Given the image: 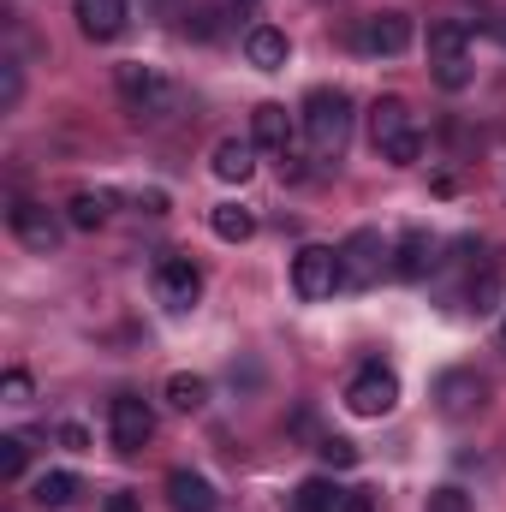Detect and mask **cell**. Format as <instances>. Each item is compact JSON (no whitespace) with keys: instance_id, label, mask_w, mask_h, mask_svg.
I'll return each instance as SVG.
<instances>
[{"instance_id":"cell-2","label":"cell","mask_w":506,"mask_h":512,"mask_svg":"<svg viewBox=\"0 0 506 512\" xmlns=\"http://www.w3.org/2000/svg\"><path fill=\"white\" fill-rule=\"evenodd\" d=\"M370 143H376L381 161H393V167H411V161L423 155V131H417V114H411L399 96H381L376 108H370Z\"/></svg>"},{"instance_id":"cell-32","label":"cell","mask_w":506,"mask_h":512,"mask_svg":"<svg viewBox=\"0 0 506 512\" xmlns=\"http://www.w3.org/2000/svg\"><path fill=\"white\" fill-rule=\"evenodd\" d=\"M108 512H137V495H126V489H120V495H108Z\"/></svg>"},{"instance_id":"cell-13","label":"cell","mask_w":506,"mask_h":512,"mask_svg":"<svg viewBox=\"0 0 506 512\" xmlns=\"http://www.w3.org/2000/svg\"><path fill=\"white\" fill-rule=\"evenodd\" d=\"M209 173H215L221 185H245L256 173V143L251 137H221L215 155H209Z\"/></svg>"},{"instance_id":"cell-5","label":"cell","mask_w":506,"mask_h":512,"mask_svg":"<svg viewBox=\"0 0 506 512\" xmlns=\"http://www.w3.org/2000/svg\"><path fill=\"white\" fill-rule=\"evenodd\" d=\"M346 286V262L334 245H304V251L292 256V292L304 298V304H322V298H334Z\"/></svg>"},{"instance_id":"cell-18","label":"cell","mask_w":506,"mask_h":512,"mask_svg":"<svg viewBox=\"0 0 506 512\" xmlns=\"http://www.w3.org/2000/svg\"><path fill=\"white\" fill-rule=\"evenodd\" d=\"M286 54H292V42H286V30H274V24H256L251 36H245V60H251L256 72H280Z\"/></svg>"},{"instance_id":"cell-22","label":"cell","mask_w":506,"mask_h":512,"mask_svg":"<svg viewBox=\"0 0 506 512\" xmlns=\"http://www.w3.org/2000/svg\"><path fill=\"white\" fill-rule=\"evenodd\" d=\"M72 495H78V477H72V471H48V477H36V507L60 512V507H72Z\"/></svg>"},{"instance_id":"cell-6","label":"cell","mask_w":506,"mask_h":512,"mask_svg":"<svg viewBox=\"0 0 506 512\" xmlns=\"http://www.w3.org/2000/svg\"><path fill=\"white\" fill-rule=\"evenodd\" d=\"M352 48H358L364 60H393V54H405V48H411V18H405V12H370V18H358Z\"/></svg>"},{"instance_id":"cell-9","label":"cell","mask_w":506,"mask_h":512,"mask_svg":"<svg viewBox=\"0 0 506 512\" xmlns=\"http://www.w3.org/2000/svg\"><path fill=\"white\" fill-rule=\"evenodd\" d=\"M346 405H352L358 417H387V411L399 405V376H393L387 364H364V370L346 382Z\"/></svg>"},{"instance_id":"cell-30","label":"cell","mask_w":506,"mask_h":512,"mask_svg":"<svg viewBox=\"0 0 506 512\" xmlns=\"http://www.w3.org/2000/svg\"><path fill=\"white\" fill-rule=\"evenodd\" d=\"M60 441H66L72 453H84V447H90V435H84V423H60Z\"/></svg>"},{"instance_id":"cell-25","label":"cell","mask_w":506,"mask_h":512,"mask_svg":"<svg viewBox=\"0 0 506 512\" xmlns=\"http://www.w3.org/2000/svg\"><path fill=\"white\" fill-rule=\"evenodd\" d=\"M316 453H322V465H334V471H352V465H358V447H352L346 435H322Z\"/></svg>"},{"instance_id":"cell-19","label":"cell","mask_w":506,"mask_h":512,"mask_svg":"<svg viewBox=\"0 0 506 512\" xmlns=\"http://www.w3.org/2000/svg\"><path fill=\"white\" fill-rule=\"evenodd\" d=\"M114 191H72V203H66V221L78 227V233H96L108 215H114Z\"/></svg>"},{"instance_id":"cell-28","label":"cell","mask_w":506,"mask_h":512,"mask_svg":"<svg viewBox=\"0 0 506 512\" xmlns=\"http://www.w3.org/2000/svg\"><path fill=\"white\" fill-rule=\"evenodd\" d=\"M429 512H471V501H465L459 489H435V495H429Z\"/></svg>"},{"instance_id":"cell-27","label":"cell","mask_w":506,"mask_h":512,"mask_svg":"<svg viewBox=\"0 0 506 512\" xmlns=\"http://www.w3.org/2000/svg\"><path fill=\"white\" fill-rule=\"evenodd\" d=\"M495 292H501V274H483L471 286V310H495Z\"/></svg>"},{"instance_id":"cell-17","label":"cell","mask_w":506,"mask_h":512,"mask_svg":"<svg viewBox=\"0 0 506 512\" xmlns=\"http://www.w3.org/2000/svg\"><path fill=\"white\" fill-rule=\"evenodd\" d=\"M483 393H489V387L477 382L471 370H447V376H441V411H447V417H471V411H483Z\"/></svg>"},{"instance_id":"cell-33","label":"cell","mask_w":506,"mask_h":512,"mask_svg":"<svg viewBox=\"0 0 506 512\" xmlns=\"http://www.w3.org/2000/svg\"><path fill=\"white\" fill-rule=\"evenodd\" d=\"M233 6H239V12H251V6H256V0H233Z\"/></svg>"},{"instance_id":"cell-20","label":"cell","mask_w":506,"mask_h":512,"mask_svg":"<svg viewBox=\"0 0 506 512\" xmlns=\"http://www.w3.org/2000/svg\"><path fill=\"white\" fill-rule=\"evenodd\" d=\"M209 227H215L221 245H245V239L256 233V215L245 209V203H215V209H209Z\"/></svg>"},{"instance_id":"cell-8","label":"cell","mask_w":506,"mask_h":512,"mask_svg":"<svg viewBox=\"0 0 506 512\" xmlns=\"http://www.w3.org/2000/svg\"><path fill=\"white\" fill-rule=\"evenodd\" d=\"M149 435H155V411L137 399V393H120L114 405H108V441H114V453H143L149 447Z\"/></svg>"},{"instance_id":"cell-34","label":"cell","mask_w":506,"mask_h":512,"mask_svg":"<svg viewBox=\"0 0 506 512\" xmlns=\"http://www.w3.org/2000/svg\"><path fill=\"white\" fill-rule=\"evenodd\" d=\"M501 340H506V322H501Z\"/></svg>"},{"instance_id":"cell-26","label":"cell","mask_w":506,"mask_h":512,"mask_svg":"<svg viewBox=\"0 0 506 512\" xmlns=\"http://www.w3.org/2000/svg\"><path fill=\"white\" fill-rule=\"evenodd\" d=\"M0 393H6V405H30V376L24 370H6L0 376Z\"/></svg>"},{"instance_id":"cell-15","label":"cell","mask_w":506,"mask_h":512,"mask_svg":"<svg viewBox=\"0 0 506 512\" xmlns=\"http://www.w3.org/2000/svg\"><path fill=\"white\" fill-rule=\"evenodd\" d=\"M429 268H435V239H429L423 227H405L399 245H393V274H399V280H423Z\"/></svg>"},{"instance_id":"cell-14","label":"cell","mask_w":506,"mask_h":512,"mask_svg":"<svg viewBox=\"0 0 506 512\" xmlns=\"http://www.w3.org/2000/svg\"><path fill=\"white\" fill-rule=\"evenodd\" d=\"M251 143L262 155H280V161H286V149H292V114H286L280 102H262L251 114Z\"/></svg>"},{"instance_id":"cell-29","label":"cell","mask_w":506,"mask_h":512,"mask_svg":"<svg viewBox=\"0 0 506 512\" xmlns=\"http://www.w3.org/2000/svg\"><path fill=\"white\" fill-rule=\"evenodd\" d=\"M0 102H6V108L18 102V66H12V60H6V72H0Z\"/></svg>"},{"instance_id":"cell-24","label":"cell","mask_w":506,"mask_h":512,"mask_svg":"<svg viewBox=\"0 0 506 512\" xmlns=\"http://www.w3.org/2000/svg\"><path fill=\"white\" fill-rule=\"evenodd\" d=\"M24 459H30L24 435H0V477H6V483H18V477H24Z\"/></svg>"},{"instance_id":"cell-21","label":"cell","mask_w":506,"mask_h":512,"mask_svg":"<svg viewBox=\"0 0 506 512\" xmlns=\"http://www.w3.org/2000/svg\"><path fill=\"white\" fill-rule=\"evenodd\" d=\"M346 501V489L334 483V477H310V483H298V512H340Z\"/></svg>"},{"instance_id":"cell-4","label":"cell","mask_w":506,"mask_h":512,"mask_svg":"<svg viewBox=\"0 0 506 512\" xmlns=\"http://www.w3.org/2000/svg\"><path fill=\"white\" fill-rule=\"evenodd\" d=\"M429 66H435L441 90H465L471 84V24L465 18L429 24Z\"/></svg>"},{"instance_id":"cell-3","label":"cell","mask_w":506,"mask_h":512,"mask_svg":"<svg viewBox=\"0 0 506 512\" xmlns=\"http://www.w3.org/2000/svg\"><path fill=\"white\" fill-rule=\"evenodd\" d=\"M120 102H126L137 120H167L173 108H179V90H173V78L161 72V66H143V60H131L120 66Z\"/></svg>"},{"instance_id":"cell-12","label":"cell","mask_w":506,"mask_h":512,"mask_svg":"<svg viewBox=\"0 0 506 512\" xmlns=\"http://www.w3.org/2000/svg\"><path fill=\"white\" fill-rule=\"evenodd\" d=\"M72 18H78V30H84L90 42H114V36L126 30L131 6L126 0H72Z\"/></svg>"},{"instance_id":"cell-7","label":"cell","mask_w":506,"mask_h":512,"mask_svg":"<svg viewBox=\"0 0 506 512\" xmlns=\"http://www.w3.org/2000/svg\"><path fill=\"white\" fill-rule=\"evenodd\" d=\"M197 298H203V268H197L191 256H167V262H155V304H161V310L185 316Z\"/></svg>"},{"instance_id":"cell-11","label":"cell","mask_w":506,"mask_h":512,"mask_svg":"<svg viewBox=\"0 0 506 512\" xmlns=\"http://www.w3.org/2000/svg\"><path fill=\"white\" fill-rule=\"evenodd\" d=\"M381 256H387V245H381L376 227H358V233L340 245V262H346V286H352V292H364V286H370V280L381 274Z\"/></svg>"},{"instance_id":"cell-23","label":"cell","mask_w":506,"mask_h":512,"mask_svg":"<svg viewBox=\"0 0 506 512\" xmlns=\"http://www.w3.org/2000/svg\"><path fill=\"white\" fill-rule=\"evenodd\" d=\"M203 399H209V382L203 376H185V370L167 376V405L173 411H203Z\"/></svg>"},{"instance_id":"cell-16","label":"cell","mask_w":506,"mask_h":512,"mask_svg":"<svg viewBox=\"0 0 506 512\" xmlns=\"http://www.w3.org/2000/svg\"><path fill=\"white\" fill-rule=\"evenodd\" d=\"M167 507L173 512H215V483L209 477H197V471H173L167 477Z\"/></svg>"},{"instance_id":"cell-31","label":"cell","mask_w":506,"mask_h":512,"mask_svg":"<svg viewBox=\"0 0 506 512\" xmlns=\"http://www.w3.org/2000/svg\"><path fill=\"white\" fill-rule=\"evenodd\" d=\"M340 512H376V507H370V495H364V489H346V501H340Z\"/></svg>"},{"instance_id":"cell-10","label":"cell","mask_w":506,"mask_h":512,"mask_svg":"<svg viewBox=\"0 0 506 512\" xmlns=\"http://www.w3.org/2000/svg\"><path fill=\"white\" fill-rule=\"evenodd\" d=\"M6 221H12V239H18L24 251L48 256V251H54V245H60V221H54V215H48L42 203H30V197H18Z\"/></svg>"},{"instance_id":"cell-1","label":"cell","mask_w":506,"mask_h":512,"mask_svg":"<svg viewBox=\"0 0 506 512\" xmlns=\"http://www.w3.org/2000/svg\"><path fill=\"white\" fill-rule=\"evenodd\" d=\"M304 137H310V155L316 161H340L346 143H352V96L346 90H310L304 96Z\"/></svg>"}]
</instances>
